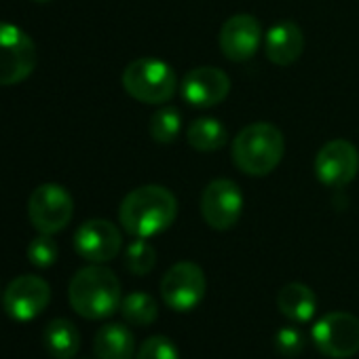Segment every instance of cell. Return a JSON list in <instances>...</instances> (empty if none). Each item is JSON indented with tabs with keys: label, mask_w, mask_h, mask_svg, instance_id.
Returning a JSON list of instances; mask_svg holds the SVG:
<instances>
[{
	"label": "cell",
	"mask_w": 359,
	"mask_h": 359,
	"mask_svg": "<svg viewBox=\"0 0 359 359\" xmlns=\"http://www.w3.org/2000/svg\"><path fill=\"white\" fill-rule=\"evenodd\" d=\"M319 353L332 359H348L359 353V319L344 311L323 315L311 332Z\"/></svg>",
	"instance_id": "obj_6"
},
{
	"label": "cell",
	"mask_w": 359,
	"mask_h": 359,
	"mask_svg": "<svg viewBox=\"0 0 359 359\" xmlns=\"http://www.w3.org/2000/svg\"><path fill=\"white\" fill-rule=\"evenodd\" d=\"M135 359H180L175 344L165 336H150L137 348Z\"/></svg>",
	"instance_id": "obj_24"
},
{
	"label": "cell",
	"mask_w": 359,
	"mask_h": 359,
	"mask_svg": "<svg viewBox=\"0 0 359 359\" xmlns=\"http://www.w3.org/2000/svg\"><path fill=\"white\" fill-rule=\"evenodd\" d=\"M123 248L121 231L108 220H87L74 235V250L81 258L93 264L110 262Z\"/></svg>",
	"instance_id": "obj_12"
},
{
	"label": "cell",
	"mask_w": 359,
	"mask_h": 359,
	"mask_svg": "<svg viewBox=\"0 0 359 359\" xmlns=\"http://www.w3.org/2000/svg\"><path fill=\"white\" fill-rule=\"evenodd\" d=\"M177 216L175 195L161 184L133 189L118 208L121 226L135 239H150L165 233Z\"/></svg>",
	"instance_id": "obj_1"
},
{
	"label": "cell",
	"mask_w": 359,
	"mask_h": 359,
	"mask_svg": "<svg viewBox=\"0 0 359 359\" xmlns=\"http://www.w3.org/2000/svg\"><path fill=\"white\" fill-rule=\"evenodd\" d=\"M34 3H49V0H34Z\"/></svg>",
	"instance_id": "obj_26"
},
{
	"label": "cell",
	"mask_w": 359,
	"mask_h": 359,
	"mask_svg": "<svg viewBox=\"0 0 359 359\" xmlns=\"http://www.w3.org/2000/svg\"><path fill=\"white\" fill-rule=\"evenodd\" d=\"M187 142L197 152H216L229 142V131L218 118L199 116L189 125Z\"/></svg>",
	"instance_id": "obj_19"
},
{
	"label": "cell",
	"mask_w": 359,
	"mask_h": 359,
	"mask_svg": "<svg viewBox=\"0 0 359 359\" xmlns=\"http://www.w3.org/2000/svg\"><path fill=\"white\" fill-rule=\"evenodd\" d=\"M150 137L158 144H171L182 131V114L175 106H163L150 116Z\"/></svg>",
	"instance_id": "obj_21"
},
{
	"label": "cell",
	"mask_w": 359,
	"mask_h": 359,
	"mask_svg": "<svg viewBox=\"0 0 359 359\" xmlns=\"http://www.w3.org/2000/svg\"><path fill=\"white\" fill-rule=\"evenodd\" d=\"M156 264V250L146 239H135L125 250V266L133 275H148Z\"/></svg>",
	"instance_id": "obj_22"
},
{
	"label": "cell",
	"mask_w": 359,
	"mask_h": 359,
	"mask_svg": "<svg viewBox=\"0 0 359 359\" xmlns=\"http://www.w3.org/2000/svg\"><path fill=\"white\" fill-rule=\"evenodd\" d=\"M304 51V34L298 24L285 20L269 28L264 34V53L266 60L275 66L294 64Z\"/></svg>",
	"instance_id": "obj_15"
},
{
	"label": "cell",
	"mask_w": 359,
	"mask_h": 359,
	"mask_svg": "<svg viewBox=\"0 0 359 359\" xmlns=\"http://www.w3.org/2000/svg\"><path fill=\"white\" fill-rule=\"evenodd\" d=\"M243 214V193L237 182L218 177L203 189L201 216L214 231H231Z\"/></svg>",
	"instance_id": "obj_9"
},
{
	"label": "cell",
	"mask_w": 359,
	"mask_h": 359,
	"mask_svg": "<svg viewBox=\"0 0 359 359\" xmlns=\"http://www.w3.org/2000/svg\"><path fill=\"white\" fill-rule=\"evenodd\" d=\"M49 300H51V287L39 275H22L13 279L3 296L7 315L18 321L36 319L49 306Z\"/></svg>",
	"instance_id": "obj_11"
},
{
	"label": "cell",
	"mask_w": 359,
	"mask_h": 359,
	"mask_svg": "<svg viewBox=\"0 0 359 359\" xmlns=\"http://www.w3.org/2000/svg\"><path fill=\"white\" fill-rule=\"evenodd\" d=\"M93 351L97 359H133L135 340L129 327L121 323H108L95 334Z\"/></svg>",
	"instance_id": "obj_17"
},
{
	"label": "cell",
	"mask_w": 359,
	"mask_h": 359,
	"mask_svg": "<svg viewBox=\"0 0 359 359\" xmlns=\"http://www.w3.org/2000/svg\"><path fill=\"white\" fill-rule=\"evenodd\" d=\"M275 346L285 357H296L302 353L304 336L298 327H281L275 336Z\"/></svg>",
	"instance_id": "obj_25"
},
{
	"label": "cell",
	"mask_w": 359,
	"mask_h": 359,
	"mask_svg": "<svg viewBox=\"0 0 359 359\" xmlns=\"http://www.w3.org/2000/svg\"><path fill=\"white\" fill-rule=\"evenodd\" d=\"M277 306L292 323H309L317 313V296L309 285L292 281L277 292Z\"/></svg>",
	"instance_id": "obj_16"
},
{
	"label": "cell",
	"mask_w": 359,
	"mask_h": 359,
	"mask_svg": "<svg viewBox=\"0 0 359 359\" xmlns=\"http://www.w3.org/2000/svg\"><path fill=\"white\" fill-rule=\"evenodd\" d=\"M74 214V201L70 193L60 184H41L28 199V218L39 233L55 235L64 231Z\"/></svg>",
	"instance_id": "obj_7"
},
{
	"label": "cell",
	"mask_w": 359,
	"mask_h": 359,
	"mask_svg": "<svg viewBox=\"0 0 359 359\" xmlns=\"http://www.w3.org/2000/svg\"><path fill=\"white\" fill-rule=\"evenodd\" d=\"M208 292V279L199 264L195 262H177L161 279V296L165 304L173 311H191L195 309Z\"/></svg>",
	"instance_id": "obj_8"
},
{
	"label": "cell",
	"mask_w": 359,
	"mask_h": 359,
	"mask_svg": "<svg viewBox=\"0 0 359 359\" xmlns=\"http://www.w3.org/2000/svg\"><path fill=\"white\" fill-rule=\"evenodd\" d=\"M43 340L53 359H72L81 348V334L76 325L64 317H55L47 323Z\"/></svg>",
	"instance_id": "obj_18"
},
{
	"label": "cell",
	"mask_w": 359,
	"mask_h": 359,
	"mask_svg": "<svg viewBox=\"0 0 359 359\" xmlns=\"http://www.w3.org/2000/svg\"><path fill=\"white\" fill-rule=\"evenodd\" d=\"M39 62L36 45L22 28L0 22V87L26 81Z\"/></svg>",
	"instance_id": "obj_5"
},
{
	"label": "cell",
	"mask_w": 359,
	"mask_h": 359,
	"mask_svg": "<svg viewBox=\"0 0 359 359\" xmlns=\"http://www.w3.org/2000/svg\"><path fill=\"white\" fill-rule=\"evenodd\" d=\"M359 171V150L348 140H330L315 156V175L327 189H344Z\"/></svg>",
	"instance_id": "obj_10"
},
{
	"label": "cell",
	"mask_w": 359,
	"mask_h": 359,
	"mask_svg": "<svg viewBox=\"0 0 359 359\" xmlns=\"http://www.w3.org/2000/svg\"><path fill=\"white\" fill-rule=\"evenodd\" d=\"M121 313H123L125 321H129L133 325H150L156 321L158 306L150 294L133 292L121 300Z\"/></svg>",
	"instance_id": "obj_20"
},
{
	"label": "cell",
	"mask_w": 359,
	"mask_h": 359,
	"mask_svg": "<svg viewBox=\"0 0 359 359\" xmlns=\"http://www.w3.org/2000/svg\"><path fill=\"white\" fill-rule=\"evenodd\" d=\"M57 243L51 235L41 233L39 237H34L28 245V260L36 266V269H49L55 264L57 260Z\"/></svg>",
	"instance_id": "obj_23"
},
{
	"label": "cell",
	"mask_w": 359,
	"mask_h": 359,
	"mask_svg": "<svg viewBox=\"0 0 359 359\" xmlns=\"http://www.w3.org/2000/svg\"><path fill=\"white\" fill-rule=\"evenodd\" d=\"M180 93L195 108H214L231 93V79L224 70L214 66H199L184 74Z\"/></svg>",
	"instance_id": "obj_13"
},
{
	"label": "cell",
	"mask_w": 359,
	"mask_h": 359,
	"mask_svg": "<svg viewBox=\"0 0 359 359\" xmlns=\"http://www.w3.org/2000/svg\"><path fill=\"white\" fill-rule=\"evenodd\" d=\"M68 298L81 317L106 319L121 309V281L108 266L89 264L72 277Z\"/></svg>",
	"instance_id": "obj_2"
},
{
	"label": "cell",
	"mask_w": 359,
	"mask_h": 359,
	"mask_svg": "<svg viewBox=\"0 0 359 359\" xmlns=\"http://www.w3.org/2000/svg\"><path fill=\"white\" fill-rule=\"evenodd\" d=\"M121 83L123 89L142 104H165L177 89L173 68L156 57H140L127 64Z\"/></svg>",
	"instance_id": "obj_4"
},
{
	"label": "cell",
	"mask_w": 359,
	"mask_h": 359,
	"mask_svg": "<svg viewBox=\"0 0 359 359\" xmlns=\"http://www.w3.org/2000/svg\"><path fill=\"white\" fill-rule=\"evenodd\" d=\"M220 49L231 62H245L256 55L262 43V28L254 15L239 13L229 18L220 28Z\"/></svg>",
	"instance_id": "obj_14"
},
{
	"label": "cell",
	"mask_w": 359,
	"mask_h": 359,
	"mask_svg": "<svg viewBox=\"0 0 359 359\" xmlns=\"http://www.w3.org/2000/svg\"><path fill=\"white\" fill-rule=\"evenodd\" d=\"M233 163L254 177H264L277 169L285 154V140L273 123H252L233 140Z\"/></svg>",
	"instance_id": "obj_3"
}]
</instances>
